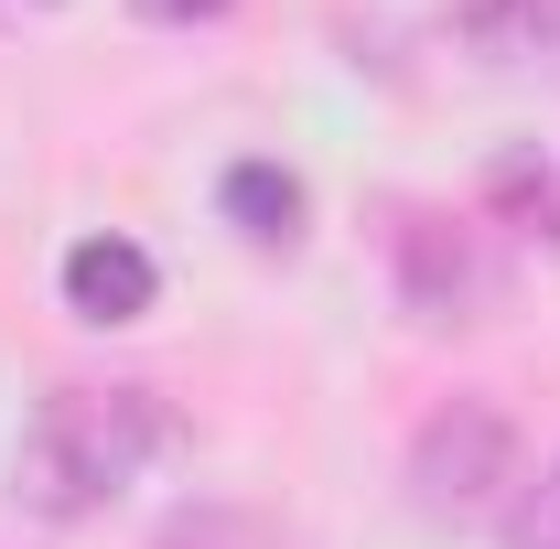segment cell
Returning a JSON list of instances; mask_svg holds the SVG:
<instances>
[{"instance_id":"cell-7","label":"cell","mask_w":560,"mask_h":549,"mask_svg":"<svg viewBox=\"0 0 560 549\" xmlns=\"http://www.w3.org/2000/svg\"><path fill=\"white\" fill-rule=\"evenodd\" d=\"M464 33L506 66V55H528V44H550V33H560V0H475V11H464Z\"/></svg>"},{"instance_id":"cell-9","label":"cell","mask_w":560,"mask_h":549,"mask_svg":"<svg viewBox=\"0 0 560 549\" xmlns=\"http://www.w3.org/2000/svg\"><path fill=\"white\" fill-rule=\"evenodd\" d=\"M151 22H206V11H226V0H140Z\"/></svg>"},{"instance_id":"cell-3","label":"cell","mask_w":560,"mask_h":549,"mask_svg":"<svg viewBox=\"0 0 560 549\" xmlns=\"http://www.w3.org/2000/svg\"><path fill=\"white\" fill-rule=\"evenodd\" d=\"M399 280H410L420 324H475V313L495 302L486 248H475L464 226H442V215H410V226H399Z\"/></svg>"},{"instance_id":"cell-1","label":"cell","mask_w":560,"mask_h":549,"mask_svg":"<svg viewBox=\"0 0 560 549\" xmlns=\"http://www.w3.org/2000/svg\"><path fill=\"white\" fill-rule=\"evenodd\" d=\"M162 399L151 388H55L44 410L22 420V453H11V495L33 517H97L108 495H130L162 453Z\"/></svg>"},{"instance_id":"cell-6","label":"cell","mask_w":560,"mask_h":549,"mask_svg":"<svg viewBox=\"0 0 560 549\" xmlns=\"http://www.w3.org/2000/svg\"><path fill=\"white\" fill-rule=\"evenodd\" d=\"M486 206L506 215V226H528V237H560V162L550 151H506L486 173Z\"/></svg>"},{"instance_id":"cell-2","label":"cell","mask_w":560,"mask_h":549,"mask_svg":"<svg viewBox=\"0 0 560 549\" xmlns=\"http://www.w3.org/2000/svg\"><path fill=\"white\" fill-rule=\"evenodd\" d=\"M410 484H420V506L431 517H495L506 506V484H517V431L486 410V399H453V410L420 431V453H410Z\"/></svg>"},{"instance_id":"cell-8","label":"cell","mask_w":560,"mask_h":549,"mask_svg":"<svg viewBox=\"0 0 560 549\" xmlns=\"http://www.w3.org/2000/svg\"><path fill=\"white\" fill-rule=\"evenodd\" d=\"M517 549H560V484H550V506H528V517H517Z\"/></svg>"},{"instance_id":"cell-4","label":"cell","mask_w":560,"mask_h":549,"mask_svg":"<svg viewBox=\"0 0 560 549\" xmlns=\"http://www.w3.org/2000/svg\"><path fill=\"white\" fill-rule=\"evenodd\" d=\"M151 291H162V270H151V248H130V237H75L66 248V313L75 324H140Z\"/></svg>"},{"instance_id":"cell-5","label":"cell","mask_w":560,"mask_h":549,"mask_svg":"<svg viewBox=\"0 0 560 549\" xmlns=\"http://www.w3.org/2000/svg\"><path fill=\"white\" fill-rule=\"evenodd\" d=\"M215 206H226L237 237H259V248H291V237H302V184H291L280 162H237V173L215 184Z\"/></svg>"}]
</instances>
